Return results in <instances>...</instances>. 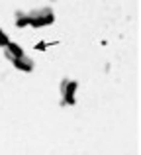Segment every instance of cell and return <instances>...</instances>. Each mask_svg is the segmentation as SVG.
Returning a JSON list of instances; mask_svg holds the SVG:
<instances>
[{"label": "cell", "instance_id": "cell-1", "mask_svg": "<svg viewBox=\"0 0 141 155\" xmlns=\"http://www.w3.org/2000/svg\"><path fill=\"white\" fill-rule=\"evenodd\" d=\"M27 20H30V26L43 28V26L53 24L55 14H53V10H51V8H37V10H34V12H30V14H27Z\"/></svg>", "mask_w": 141, "mask_h": 155}, {"label": "cell", "instance_id": "cell-4", "mask_svg": "<svg viewBox=\"0 0 141 155\" xmlns=\"http://www.w3.org/2000/svg\"><path fill=\"white\" fill-rule=\"evenodd\" d=\"M4 53H6V57H8L10 61H12V59H18V57H22V55H26L18 43H12V41L8 43L6 47H4Z\"/></svg>", "mask_w": 141, "mask_h": 155}, {"label": "cell", "instance_id": "cell-3", "mask_svg": "<svg viewBox=\"0 0 141 155\" xmlns=\"http://www.w3.org/2000/svg\"><path fill=\"white\" fill-rule=\"evenodd\" d=\"M12 65H14L16 69H20V71H26V73L34 69V61H31L27 55H22V57H18V59H12Z\"/></svg>", "mask_w": 141, "mask_h": 155}, {"label": "cell", "instance_id": "cell-2", "mask_svg": "<svg viewBox=\"0 0 141 155\" xmlns=\"http://www.w3.org/2000/svg\"><path fill=\"white\" fill-rule=\"evenodd\" d=\"M76 88H79V84L75 83V81H69L65 79L61 83V87H59V94H61V102L63 104H75L76 100Z\"/></svg>", "mask_w": 141, "mask_h": 155}, {"label": "cell", "instance_id": "cell-6", "mask_svg": "<svg viewBox=\"0 0 141 155\" xmlns=\"http://www.w3.org/2000/svg\"><path fill=\"white\" fill-rule=\"evenodd\" d=\"M8 43H10V39H8V35L4 34L2 30H0V47H6Z\"/></svg>", "mask_w": 141, "mask_h": 155}, {"label": "cell", "instance_id": "cell-5", "mask_svg": "<svg viewBox=\"0 0 141 155\" xmlns=\"http://www.w3.org/2000/svg\"><path fill=\"white\" fill-rule=\"evenodd\" d=\"M16 26H18V28L30 26V20H27V14H26V12H16Z\"/></svg>", "mask_w": 141, "mask_h": 155}]
</instances>
